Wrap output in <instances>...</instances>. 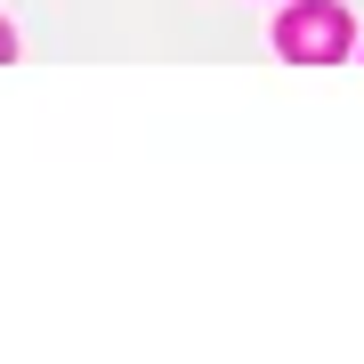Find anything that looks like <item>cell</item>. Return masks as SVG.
Wrapping results in <instances>:
<instances>
[{
	"label": "cell",
	"instance_id": "obj_1",
	"mask_svg": "<svg viewBox=\"0 0 364 364\" xmlns=\"http://www.w3.org/2000/svg\"><path fill=\"white\" fill-rule=\"evenodd\" d=\"M275 41H284L291 65H340L356 33H348V9H340V0H299L284 25H275Z\"/></svg>",
	"mask_w": 364,
	"mask_h": 364
},
{
	"label": "cell",
	"instance_id": "obj_2",
	"mask_svg": "<svg viewBox=\"0 0 364 364\" xmlns=\"http://www.w3.org/2000/svg\"><path fill=\"white\" fill-rule=\"evenodd\" d=\"M9 57H16V33H9V16H0V65H9Z\"/></svg>",
	"mask_w": 364,
	"mask_h": 364
}]
</instances>
